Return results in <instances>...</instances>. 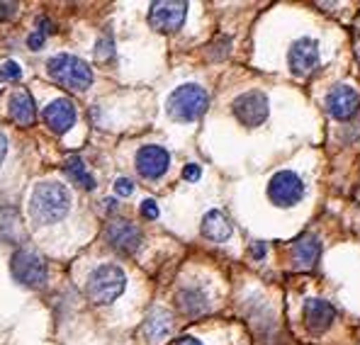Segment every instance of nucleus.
<instances>
[{
    "instance_id": "13",
    "label": "nucleus",
    "mask_w": 360,
    "mask_h": 345,
    "mask_svg": "<svg viewBox=\"0 0 360 345\" xmlns=\"http://www.w3.org/2000/svg\"><path fill=\"white\" fill-rule=\"evenodd\" d=\"M44 122L49 124V129L54 134H66L73 124H76V108L68 98H59L51 100L44 108Z\"/></svg>"
},
{
    "instance_id": "9",
    "label": "nucleus",
    "mask_w": 360,
    "mask_h": 345,
    "mask_svg": "<svg viewBox=\"0 0 360 345\" xmlns=\"http://www.w3.org/2000/svg\"><path fill=\"white\" fill-rule=\"evenodd\" d=\"M105 238H108V243L115 248V251L124 253V256L136 253L141 248V241H144L141 231L127 219H112V221H110L108 229H105Z\"/></svg>"
},
{
    "instance_id": "29",
    "label": "nucleus",
    "mask_w": 360,
    "mask_h": 345,
    "mask_svg": "<svg viewBox=\"0 0 360 345\" xmlns=\"http://www.w3.org/2000/svg\"><path fill=\"white\" fill-rule=\"evenodd\" d=\"M5 156H8V136L0 131V166H3Z\"/></svg>"
},
{
    "instance_id": "10",
    "label": "nucleus",
    "mask_w": 360,
    "mask_h": 345,
    "mask_svg": "<svg viewBox=\"0 0 360 345\" xmlns=\"http://www.w3.org/2000/svg\"><path fill=\"white\" fill-rule=\"evenodd\" d=\"M288 63L295 76H309L316 68V63H319V44L314 39H309V37H302L290 46Z\"/></svg>"
},
{
    "instance_id": "28",
    "label": "nucleus",
    "mask_w": 360,
    "mask_h": 345,
    "mask_svg": "<svg viewBox=\"0 0 360 345\" xmlns=\"http://www.w3.org/2000/svg\"><path fill=\"white\" fill-rule=\"evenodd\" d=\"M41 44H44V34L41 32H32V34L27 37V46L30 49H41Z\"/></svg>"
},
{
    "instance_id": "26",
    "label": "nucleus",
    "mask_w": 360,
    "mask_h": 345,
    "mask_svg": "<svg viewBox=\"0 0 360 345\" xmlns=\"http://www.w3.org/2000/svg\"><path fill=\"white\" fill-rule=\"evenodd\" d=\"M20 10L18 3H0V20H10Z\"/></svg>"
},
{
    "instance_id": "2",
    "label": "nucleus",
    "mask_w": 360,
    "mask_h": 345,
    "mask_svg": "<svg viewBox=\"0 0 360 345\" xmlns=\"http://www.w3.org/2000/svg\"><path fill=\"white\" fill-rule=\"evenodd\" d=\"M46 73H49V78L54 83H59L66 90H73V93H83V90L93 86V71L88 68V63L71 54H59L49 58Z\"/></svg>"
},
{
    "instance_id": "17",
    "label": "nucleus",
    "mask_w": 360,
    "mask_h": 345,
    "mask_svg": "<svg viewBox=\"0 0 360 345\" xmlns=\"http://www.w3.org/2000/svg\"><path fill=\"white\" fill-rule=\"evenodd\" d=\"M231 231H234V229H231L229 219H226L219 209H212V211L205 214V219H202L205 238H210V241H214V243H224V241H229V238H231Z\"/></svg>"
},
{
    "instance_id": "4",
    "label": "nucleus",
    "mask_w": 360,
    "mask_h": 345,
    "mask_svg": "<svg viewBox=\"0 0 360 345\" xmlns=\"http://www.w3.org/2000/svg\"><path fill=\"white\" fill-rule=\"evenodd\" d=\"M127 278L117 265H100L88 275L86 294L93 304H112L115 299L124 292Z\"/></svg>"
},
{
    "instance_id": "19",
    "label": "nucleus",
    "mask_w": 360,
    "mask_h": 345,
    "mask_svg": "<svg viewBox=\"0 0 360 345\" xmlns=\"http://www.w3.org/2000/svg\"><path fill=\"white\" fill-rule=\"evenodd\" d=\"M178 306L185 311L188 316H200L202 311H207V294L202 289H180L178 292Z\"/></svg>"
},
{
    "instance_id": "3",
    "label": "nucleus",
    "mask_w": 360,
    "mask_h": 345,
    "mask_svg": "<svg viewBox=\"0 0 360 345\" xmlns=\"http://www.w3.org/2000/svg\"><path fill=\"white\" fill-rule=\"evenodd\" d=\"M210 108V95L205 88L195 86V83H185V86L176 88L166 103L168 115L176 122H195L200 119Z\"/></svg>"
},
{
    "instance_id": "7",
    "label": "nucleus",
    "mask_w": 360,
    "mask_h": 345,
    "mask_svg": "<svg viewBox=\"0 0 360 345\" xmlns=\"http://www.w3.org/2000/svg\"><path fill=\"white\" fill-rule=\"evenodd\" d=\"M268 197L275 207H295L304 197V183H302V178L297 173L280 171L270 178Z\"/></svg>"
},
{
    "instance_id": "22",
    "label": "nucleus",
    "mask_w": 360,
    "mask_h": 345,
    "mask_svg": "<svg viewBox=\"0 0 360 345\" xmlns=\"http://www.w3.org/2000/svg\"><path fill=\"white\" fill-rule=\"evenodd\" d=\"M131 193H134V183H131L129 178L115 180V195H120V197H129Z\"/></svg>"
},
{
    "instance_id": "30",
    "label": "nucleus",
    "mask_w": 360,
    "mask_h": 345,
    "mask_svg": "<svg viewBox=\"0 0 360 345\" xmlns=\"http://www.w3.org/2000/svg\"><path fill=\"white\" fill-rule=\"evenodd\" d=\"M251 256L253 258H263V256H266V243H256V246L251 248Z\"/></svg>"
},
{
    "instance_id": "15",
    "label": "nucleus",
    "mask_w": 360,
    "mask_h": 345,
    "mask_svg": "<svg viewBox=\"0 0 360 345\" xmlns=\"http://www.w3.org/2000/svg\"><path fill=\"white\" fill-rule=\"evenodd\" d=\"M321 256V241L314 233H304L292 246V263L297 270H311Z\"/></svg>"
},
{
    "instance_id": "6",
    "label": "nucleus",
    "mask_w": 360,
    "mask_h": 345,
    "mask_svg": "<svg viewBox=\"0 0 360 345\" xmlns=\"http://www.w3.org/2000/svg\"><path fill=\"white\" fill-rule=\"evenodd\" d=\"M185 18H188V3L183 0H158L151 3L149 10V25L161 34H171L183 27Z\"/></svg>"
},
{
    "instance_id": "16",
    "label": "nucleus",
    "mask_w": 360,
    "mask_h": 345,
    "mask_svg": "<svg viewBox=\"0 0 360 345\" xmlns=\"http://www.w3.org/2000/svg\"><path fill=\"white\" fill-rule=\"evenodd\" d=\"M8 112H10V119L20 126H30L34 124V117H37V108H34V100L27 90H18L13 93L10 98V105H8Z\"/></svg>"
},
{
    "instance_id": "21",
    "label": "nucleus",
    "mask_w": 360,
    "mask_h": 345,
    "mask_svg": "<svg viewBox=\"0 0 360 345\" xmlns=\"http://www.w3.org/2000/svg\"><path fill=\"white\" fill-rule=\"evenodd\" d=\"M20 76H22V68H20L18 61H5L0 66V78L3 81H18Z\"/></svg>"
},
{
    "instance_id": "25",
    "label": "nucleus",
    "mask_w": 360,
    "mask_h": 345,
    "mask_svg": "<svg viewBox=\"0 0 360 345\" xmlns=\"http://www.w3.org/2000/svg\"><path fill=\"white\" fill-rule=\"evenodd\" d=\"M200 175H202V171H200V166H195V163H188V166L183 168V178L190 180V183L200 180Z\"/></svg>"
},
{
    "instance_id": "12",
    "label": "nucleus",
    "mask_w": 360,
    "mask_h": 345,
    "mask_svg": "<svg viewBox=\"0 0 360 345\" xmlns=\"http://www.w3.org/2000/svg\"><path fill=\"white\" fill-rule=\"evenodd\" d=\"M326 110L333 119H351L360 110V93L351 86H336L326 95Z\"/></svg>"
},
{
    "instance_id": "27",
    "label": "nucleus",
    "mask_w": 360,
    "mask_h": 345,
    "mask_svg": "<svg viewBox=\"0 0 360 345\" xmlns=\"http://www.w3.org/2000/svg\"><path fill=\"white\" fill-rule=\"evenodd\" d=\"M37 32H41V34H51V32H54V22H51L49 18H44V15H41V18H37Z\"/></svg>"
},
{
    "instance_id": "32",
    "label": "nucleus",
    "mask_w": 360,
    "mask_h": 345,
    "mask_svg": "<svg viewBox=\"0 0 360 345\" xmlns=\"http://www.w3.org/2000/svg\"><path fill=\"white\" fill-rule=\"evenodd\" d=\"M103 204H105V209H108V211H112L115 207H117V202H115L112 197H108V200H103Z\"/></svg>"
},
{
    "instance_id": "5",
    "label": "nucleus",
    "mask_w": 360,
    "mask_h": 345,
    "mask_svg": "<svg viewBox=\"0 0 360 345\" xmlns=\"http://www.w3.org/2000/svg\"><path fill=\"white\" fill-rule=\"evenodd\" d=\"M231 112L243 126H261L270 115L268 95L261 90H248L231 103Z\"/></svg>"
},
{
    "instance_id": "20",
    "label": "nucleus",
    "mask_w": 360,
    "mask_h": 345,
    "mask_svg": "<svg viewBox=\"0 0 360 345\" xmlns=\"http://www.w3.org/2000/svg\"><path fill=\"white\" fill-rule=\"evenodd\" d=\"M63 168H66V173L71 175V180H76V183H78V185H83V188H86V190H93V188H95V178L88 173L86 163H83L78 156L66 158V163H63Z\"/></svg>"
},
{
    "instance_id": "14",
    "label": "nucleus",
    "mask_w": 360,
    "mask_h": 345,
    "mask_svg": "<svg viewBox=\"0 0 360 345\" xmlns=\"http://www.w3.org/2000/svg\"><path fill=\"white\" fill-rule=\"evenodd\" d=\"M336 321V309L324 299H307L304 301V323L311 333H324Z\"/></svg>"
},
{
    "instance_id": "1",
    "label": "nucleus",
    "mask_w": 360,
    "mask_h": 345,
    "mask_svg": "<svg viewBox=\"0 0 360 345\" xmlns=\"http://www.w3.org/2000/svg\"><path fill=\"white\" fill-rule=\"evenodd\" d=\"M71 207V195L61 183H39L32 190L30 216L34 224H56Z\"/></svg>"
},
{
    "instance_id": "23",
    "label": "nucleus",
    "mask_w": 360,
    "mask_h": 345,
    "mask_svg": "<svg viewBox=\"0 0 360 345\" xmlns=\"http://www.w3.org/2000/svg\"><path fill=\"white\" fill-rule=\"evenodd\" d=\"M95 56H98V58H110V56H112V39H110V37H105L103 41H98V46H95Z\"/></svg>"
},
{
    "instance_id": "18",
    "label": "nucleus",
    "mask_w": 360,
    "mask_h": 345,
    "mask_svg": "<svg viewBox=\"0 0 360 345\" xmlns=\"http://www.w3.org/2000/svg\"><path fill=\"white\" fill-rule=\"evenodd\" d=\"M171 326H173L171 314H168V311H163V309H156V311H151L149 318L144 321L141 333H144L146 341H161L163 336H168V333H171Z\"/></svg>"
},
{
    "instance_id": "11",
    "label": "nucleus",
    "mask_w": 360,
    "mask_h": 345,
    "mask_svg": "<svg viewBox=\"0 0 360 345\" xmlns=\"http://www.w3.org/2000/svg\"><path fill=\"white\" fill-rule=\"evenodd\" d=\"M171 166V153L163 146H144L136 153V171L146 180L163 178Z\"/></svg>"
},
{
    "instance_id": "8",
    "label": "nucleus",
    "mask_w": 360,
    "mask_h": 345,
    "mask_svg": "<svg viewBox=\"0 0 360 345\" xmlns=\"http://www.w3.org/2000/svg\"><path fill=\"white\" fill-rule=\"evenodd\" d=\"M10 270H13V278L18 280L20 285L32 289H39L46 285V265L39 256L30 251H18L13 256V263H10Z\"/></svg>"
},
{
    "instance_id": "24",
    "label": "nucleus",
    "mask_w": 360,
    "mask_h": 345,
    "mask_svg": "<svg viewBox=\"0 0 360 345\" xmlns=\"http://www.w3.org/2000/svg\"><path fill=\"white\" fill-rule=\"evenodd\" d=\"M141 216H144V219H156V216H158L156 202H153V200H144V202H141Z\"/></svg>"
},
{
    "instance_id": "31",
    "label": "nucleus",
    "mask_w": 360,
    "mask_h": 345,
    "mask_svg": "<svg viewBox=\"0 0 360 345\" xmlns=\"http://www.w3.org/2000/svg\"><path fill=\"white\" fill-rule=\"evenodd\" d=\"M173 345H202L200 341H195V338H190V336H185V338H178Z\"/></svg>"
}]
</instances>
